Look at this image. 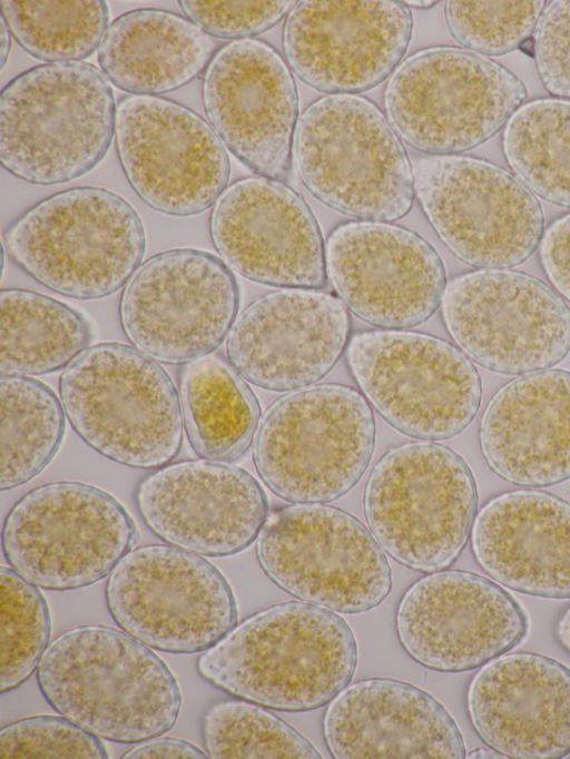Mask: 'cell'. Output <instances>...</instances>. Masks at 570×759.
<instances>
[{"mask_svg": "<svg viewBox=\"0 0 570 759\" xmlns=\"http://www.w3.org/2000/svg\"><path fill=\"white\" fill-rule=\"evenodd\" d=\"M357 647L335 612L289 601L236 624L197 660L199 676L239 699L281 711H309L350 684Z\"/></svg>", "mask_w": 570, "mask_h": 759, "instance_id": "cell-1", "label": "cell"}, {"mask_svg": "<svg viewBox=\"0 0 570 759\" xmlns=\"http://www.w3.org/2000/svg\"><path fill=\"white\" fill-rule=\"evenodd\" d=\"M36 676L56 712L115 742L164 735L181 707L176 678L151 648L104 624L77 625L58 634Z\"/></svg>", "mask_w": 570, "mask_h": 759, "instance_id": "cell-2", "label": "cell"}, {"mask_svg": "<svg viewBox=\"0 0 570 759\" xmlns=\"http://www.w3.org/2000/svg\"><path fill=\"white\" fill-rule=\"evenodd\" d=\"M116 108L108 79L91 63H46L20 73L0 95L2 167L47 186L86 175L109 150Z\"/></svg>", "mask_w": 570, "mask_h": 759, "instance_id": "cell-3", "label": "cell"}, {"mask_svg": "<svg viewBox=\"0 0 570 759\" xmlns=\"http://www.w3.org/2000/svg\"><path fill=\"white\" fill-rule=\"evenodd\" d=\"M146 248L142 221L121 196L100 187L53 194L16 218L3 249L46 288L75 299H98L124 287Z\"/></svg>", "mask_w": 570, "mask_h": 759, "instance_id": "cell-4", "label": "cell"}, {"mask_svg": "<svg viewBox=\"0 0 570 759\" xmlns=\"http://www.w3.org/2000/svg\"><path fill=\"white\" fill-rule=\"evenodd\" d=\"M60 400L78 436L100 455L129 467L170 463L183 443L179 394L157 361L136 347H87L59 378Z\"/></svg>", "mask_w": 570, "mask_h": 759, "instance_id": "cell-5", "label": "cell"}, {"mask_svg": "<svg viewBox=\"0 0 570 759\" xmlns=\"http://www.w3.org/2000/svg\"><path fill=\"white\" fill-rule=\"evenodd\" d=\"M375 443L366 398L353 387L320 384L272 403L253 440L265 485L292 503H327L350 492L365 473Z\"/></svg>", "mask_w": 570, "mask_h": 759, "instance_id": "cell-6", "label": "cell"}, {"mask_svg": "<svg viewBox=\"0 0 570 759\" xmlns=\"http://www.w3.org/2000/svg\"><path fill=\"white\" fill-rule=\"evenodd\" d=\"M478 489L450 447L410 442L387 450L366 480L363 512L381 548L421 572L446 569L471 536Z\"/></svg>", "mask_w": 570, "mask_h": 759, "instance_id": "cell-7", "label": "cell"}, {"mask_svg": "<svg viewBox=\"0 0 570 759\" xmlns=\"http://www.w3.org/2000/svg\"><path fill=\"white\" fill-rule=\"evenodd\" d=\"M294 155L308 191L342 214L389 223L413 205L406 151L384 114L366 98L331 95L311 103L298 120Z\"/></svg>", "mask_w": 570, "mask_h": 759, "instance_id": "cell-8", "label": "cell"}, {"mask_svg": "<svg viewBox=\"0 0 570 759\" xmlns=\"http://www.w3.org/2000/svg\"><path fill=\"white\" fill-rule=\"evenodd\" d=\"M527 97L523 82L473 51L439 46L406 58L384 91L389 121L412 148L458 155L492 138Z\"/></svg>", "mask_w": 570, "mask_h": 759, "instance_id": "cell-9", "label": "cell"}, {"mask_svg": "<svg viewBox=\"0 0 570 759\" xmlns=\"http://www.w3.org/2000/svg\"><path fill=\"white\" fill-rule=\"evenodd\" d=\"M138 539L124 505L78 481L40 485L8 512L2 553L22 578L45 590L89 586L114 571Z\"/></svg>", "mask_w": 570, "mask_h": 759, "instance_id": "cell-10", "label": "cell"}, {"mask_svg": "<svg viewBox=\"0 0 570 759\" xmlns=\"http://www.w3.org/2000/svg\"><path fill=\"white\" fill-rule=\"evenodd\" d=\"M346 361L368 404L404 435L449 440L478 414L480 375L461 349L440 337L365 331L348 341Z\"/></svg>", "mask_w": 570, "mask_h": 759, "instance_id": "cell-11", "label": "cell"}, {"mask_svg": "<svg viewBox=\"0 0 570 759\" xmlns=\"http://www.w3.org/2000/svg\"><path fill=\"white\" fill-rule=\"evenodd\" d=\"M256 555L278 588L333 612L370 611L392 586L390 564L372 533L350 513L323 503L274 511L257 538Z\"/></svg>", "mask_w": 570, "mask_h": 759, "instance_id": "cell-12", "label": "cell"}, {"mask_svg": "<svg viewBox=\"0 0 570 759\" xmlns=\"http://www.w3.org/2000/svg\"><path fill=\"white\" fill-rule=\"evenodd\" d=\"M412 169L425 216L461 262L475 268H510L540 245L541 204L505 168L471 156L443 155L419 158Z\"/></svg>", "mask_w": 570, "mask_h": 759, "instance_id": "cell-13", "label": "cell"}, {"mask_svg": "<svg viewBox=\"0 0 570 759\" xmlns=\"http://www.w3.org/2000/svg\"><path fill=\"white\" fill-rule=\"evenodd\" d=\"M105 595L122 631L164 652H204L237 622L223 573L202 555L170 544L130 550L110 573Z\"/></svg>", "mask_w": 570, "mask_h": 759, "instance_id": "cell-14", "label": "cell"}, {"mask_svg": "<svg viewBox=\"0 0 570 759\" xmlns=\"http://www.w3.org/2000/svg\"><path fill=\"white\" fill-rule=\"evenodd\" d=\"M239 288L222 258L195 248L158 253L125 285L124 334L153 359L186 364L214 353L237 317Z\"/></svg>", "mask_w": 570, "mask_h": 759, "instance_id": "cell-15", "label": "cell"}, {"mask_svg": "<svg viewBox=\"0 0 570 759\" xmlns=\"http://www.w3.org/2000/svg\"><path fill=\"white\" fill-rule=\"evenodd\" d=\"M441 309L459 348L482 367L521 375L548 369L570 351V308L552 287L518 270L453 277Z\"/></svg>", "mask_w": 570, "mask_h": 759, "instance_id": "cell-16", "label": "cell"}, {"mask_svg": "<svg viewBox=\"0 0 570 759\" xmlns=\"http://www.w3.org/2000/svg\"><path fill=\"white\" fill-rule=\"evenodd\" d=\"M115 138L129 185L156 211L198 215L227 187L225 145L202 116L181 103L158 96L124 97L116 108Z\"/></svg>", "mask_w": 570, "mask_h": 759, "instance_id": "cell-17", "label": "cell"}, {"mask_svg": "<svg viewBox=\"0 0 570 759\" xmlns=\"http://www.w3.org/2000/svg\"><path fill=\"white\" fill-rule=\"evenodd\" d=\"M407 654L440 672L476 669L508 653L528 631V618L503 588L463 570H440L415 581L395 614Z\"/></svg>", "mask_w": 570, "mask_h": 759, "instance_id": "cell-18", "label": "cell"}, {"mask_svg": "<svg viewBox=\"0 0 570 759\" xmlns=\"http://www.w3.org/2000/svg\"><path fill=\"white\" fill-rule=\"evenodd\" d=\"M327 277L360 319L383 329L426 322L441 305L445 269L434 247L386 221L341 224L325 247Z\"/></svg>", "mask_w": 570, "mask_h": 759, "instance_id": "cell-19", "label": "cell"}, {"mask_svg": "<svg viewBox=\"0 0 570 759\" xmlns=\"http://www.w3.org/2000/svg\"><path fill=\"white\" fill-rule=\"evenodd\" d=\"M404 2H296L283 29V49L296 76L326 93L352 95L383 82L412 36Z\"/></svg>", "mask_w": 570, "mask_h": 759, "instance_id": "cell-20", "label": "cell"}, {"mask_svg": "<svg viewBox=\"0 0 570 759\" xmlns=\"http://www.w3.org/2000/svg\"><path fill=\"white\" fill-rule=\"evenodd\" d=\"M202 99L210 126L234 156L261 177L287 178L298 95L273 47L252 38L223 46L205 70Z\"/></svg>", "mask_w": 570, "mask_h": 759, "instance_id": "cell-21", "label": "cell"}, {"mask_svg": "<svg viewBox=\"0 0 570 759\" xmlns=\"http://www.w3.org/2000/svg\"><path fill=\"white\" fill-rule=\"evenodd\" d=\"M209 234L223 262L249 280L311 289L327 283L318 224L303 197L279 180L233 183L214 205Z\"/></svg>", "mask_w": 570, "mask_h": 759, "instance_id": "cell-22", "label": "cell"}, {"mask_svg": "<svg viewBox=\"0 0 570 759\" xmlns=\"http://www.w3.org/2000/svg\"><path fill=\"white\" fill-rule=\"evenodd\" d=\"M148 529L166 543L210 558L247 549L268 516L265 493L242 467L205 459L168 463L135 494Z\"/></svg>", "mask_w": 570, "mask_h": 759, "instance_id": "cell-23", "label": "cell"}, {"mask_svg": "<svg viewBox=\"0 0 570 759\" xmlns=\"http://www.w3.org/2000/svg\"><path fill=\"white\" fill-rule=\"evenodd\" d=\"M347 307L335 295L286 288L263 295L237 315L226 356L250 384L296 391L322 379L348 344Z\"/></svg>", "mask_w": 570, "mask_h": 759, "instance_id": "cell-24", "label": "cell"}, {"mask_svg": "<svg viewBox=\"0 0 570 759\" xmlns=\"http://www.w3.org/2000/svg\"><path fill=\"white\" fill-rule=\"evenodd\" d=\"M466 707L491 749L519 759L570 753V668L534 652L504 653L471 679Z\"/></svg>", "mask_w": 570, "mask_h": 759, "instance_id": "cell-25", "label": "cell"}, {"mask_svg": "<svg viewBox=\"0 0 570 759\" xmlns=\"http://www.w3.org/2000/svg\"><path fill=\"white\" fill-rule=\"evenodd\" d=\"M323 733L337 759L466 756L448 710L426 691L392 678L346 686L326 709Z\"/></svg>", "mask_w": 570, "mask_h": 759, "instance_id": "cell-26", "label": "cell"}, {"mask_svg": "<svg viewBox=\"0 0 570 759\" xmlns=\"http://www.w3.org/2000/svg\"><path fill=\"white\" fill-rule=\"evenodd\" d=\"M481 454L502 480L551 486L570 479V372L513 378L489 400L478 431Z\"/></svg>", "mask_w": 570, "mask_h": 759, "instance_id": "cell-27", "label": "cell"}, {"mask_svg": "<svg viewBox=\"0 0 570 759\" xmlns=\"http://www.w3.org/2000/svg\"><path fill=\"white\" fill-rule=\"evenodd\" d=\"M473 555L498 583L523 594L570 599V503L540 490H514L476 513Z\"/></svg>", "mask_w": 570, "mask_h": 759, "instance_id": "cell-28", "label": "cell"}, {"mask_svg": "<svg viewBox=\"0 0 570 759\" xmlns=\"http://www.w3.org/2000/svg\"><path fill=\"white\" fill-rule=\"evenodd\" d=\"M216 40L188 18L137 9L115 19L98 47V62L118 89L157 96L196 79L215 56Z\"/></svg>", "mask_w": 570, "mask_h": 759, "instance_id": "cell-29", "label": "cell"}, {"mask_svg": "<svg viewBox=\"0 0 570 759\" xmlns=\"http://www.w3.org/2000/svg\"><path fill=\"white\" fill-rule=\"evenodd\" d=\"M179 401L188 442L200 459L233 462L253 443L261 420L258 401L220 355L184 364Z\"/></svg>", "mask_w": 570, "mask_h": 759, "instance_id": "cell-30", "label": "cell"}, {"mask_svg": "<svg viewBox=\"0 0 570 759\" xmlns=\"http://www.w3.org/2000/svg\"><path fill=\"white\" fill-rule=\"evenodd\" d=\"M92 338L88 321L50 296L20 288L0 292V372L42 375L67 367Z\"/></svg>", "mask_w": 570, "mask_h": 759, "instance_id": "cell-31", "label": "cell"}, {"mask_svg": "<svg viewBox=\"0 0 570 759\" xmlns=\"http://www.w3.org/2000/svg\"><path fill=\"white\" fill-rule=\"evenodd\" d=\"M0 490L20 486L40 474L57 454L65 434L66 413L45 383L1 374Z\"/></svg>", "mask_w": 570, "mask_h": 759, "instance_id": "cell-32", "label": "cell"}, {"mask_svg": "<svg viewBox=\"0 0 570 759\" xmlns=\"http://www.w3.org/2000/svg\"><path fill=\"white\" fill-rule=\"evenodd\" d=\"M502 149L510 168L532 193L570 208V100L540 98L522 103L504 127Z\"/></svg>", "mask_w": 570, "mask_h": 759, "instance_id": "cell-33", "label": "cell"}, {"mask_svg": "<svg viewBox=\"0 0 570 759\" xmlns=\"http://www.w3.org/2000/svg\"><path fill=\"white\" fill-rule=\"evenodd\" d=\"M1 11L19 45L48 63L88 58L109 27L108 6L101 0H2Z\"/></svg>", "mask_w": 570, "mask_h": 759, "instance_id": "cell-34", "label": "cell"}, {"mask_svg": "<svg viewBox=\"0 0 570 759\" xmlns=\"http://www.w3.org/2000/svg\"><path fill=\"white\" fill-rule=\"evenodd\" d=\"M202 735L206 753L216 759L322 758L298 731L245 699L212 703L202 719Z\"/></svg>", "mask_w": 570, "mask_h": 759, "instance_id": "cell-35", "label": "cell"}, {"mask_svg": "<svg viewBox=\"0 0 570 759\" xmlns=\"http://www.w3.org/2000/svg\"><path fill=\"white\" fill-rule=\"evenodd\" d=\"M0 691L22 684L37 669L51 633L47 601L12 568H0Z\"/></svg>", "mask_w": 570, "mask_h": 759, "instance_id": "cell-36", "label": "cell"}, {"mask_svg": "<svg viewBox=\"0 0 570 759\" xmlns=\"http://www.w3.org/2000/svg\"><path fill=\"white\" fill-rule=\"evenodd\" d=\"M546 1L445 2L444 16L453 39L482 56H501L519 48L535 30Z\"/></svg>", "mask_w": 570, "mask_h": 759, "instance_id": "cell-37", "label": "cell"}, {"mask_svg": "<svg viewBox=\"0 0 570 759\" xmlns=\"http://www.w3.org/2000/svg\"><path fill=\"white\" fill-rule=\"evenodd\" d=\"M100 739L65 717L32 716L0 730V758L106 759Z\"/></svg>", "mask_w": 570, "mask_h": 759, "instance_id": "cell-38", "label": "cell"}, {"mask_svg": "<svg viewBox=\"0 0 570 759\" xmlns=\"http://www.w3.org/2000/svg\"><path fill=\"white\" fill-rule=\"evenodd\" d=\"M294 1H179L187 18L213 38L249 39L274 27Z\"/></svg>", "mask_w": 570, "mask_h": 759, "instance_id": "cell-39", "label": "cell"}, {"mask_svg": "<svg viewBox=\"0 0 570 759\" xmlns=\"http://www.w3.org/2000/svg\"><path fill=\"white\" fill-rule=\"evenodd\" d=\"M533 53L547 91L570 99V0L544 8L534 30Z\"/></svg>", "mask_w": 570, "mask_h": 759, "instance_id": "cell-40", "label": "cell"}, {"mask_svg": "<svg viewBox=\"0 0 570 759\" xmlns=\"http://www.w3.org/2000/svg\"><path fill=\"white\" fill-rule=\"evenodd\" d=\"M539 246L547 277L558 294L570 302V213L547 228Z\"/></svg>", "mask_w": 570, "mask_h": 759, "instance_id": "cell-41", "label": "cell"}, {"mask_svg": "<svg viewBox=\"0 0 570 759\" xmlns=\"http://www.w3.org/2000/svg\"><path fill=\"white\" fill-rule=\"evenodd\" d=\"M208 755L193 743L171 737H154L138 742L124 752L126 759L184 758L204 759Z\"/></svg>", "mask_w": 570, "mask_h": 759, "instance_id": "cell-42", "label": "cell"}, {"mask_svg": "<svg viewBox=\"0 0 570 759\" xmlns=\"http://www.w3.org/2000/svg\"><path fill=\"white\" fill-rule=\"evenodd\" d=\"M556 637L563 649L570 653V605L557 621Z\"/></svg>", "mask_w": 570, "mask_h": 759, "instance_id": "cell-43", "label": "cell"}, {"mask_svg": "<svg viewBox=\"0 0 570 759\" xmlns=\"http://www.w3.org/2000/svg\"><path fill=\"white\" fill-rule=\"evenodd\" d=\"M10 33H11V31H10L8 24H7V21H6L4 18L1 16V46H0V50H1V58H0V59H1V67H3V66L6 65V61H7L8 56H9V51H10Z\"/></svg>", "mask_w": 570, "mask_h": 759, "instance_id": "cell-44", "label": "cell"}, {"mask_svg": "<svg viewBox=\"0 0 570 759\" xmlns=\"http://www.w3.org/2000/svg\"><path fill=\"white\" fill-rule=\"evenodd\" d=\"M465 757H468V758H500V757H504V756L499 755V752L495 751L494 749L490 750L487 748H476V749L470 751L469 755H466Z\"/></svg>", "mask_w": 570, "mask_h": 759, "instance_id": "cell-45", "label": "cell"}, {"mask_svg": "<svg viewBox=\"0 0 570 759\" xmlns=\"http://www.w3.org/2000/svg\"><path fill=\"white\" fill-rule=\"evenodd\" d=\"M436 1H404V4L416 8V9H428L433 7Z\"/></svg>", "mask_w": 570, "mask_h": 759, "instance_id": "cell-46", "label": "cell"}]
</instances>
